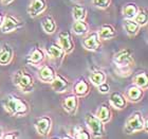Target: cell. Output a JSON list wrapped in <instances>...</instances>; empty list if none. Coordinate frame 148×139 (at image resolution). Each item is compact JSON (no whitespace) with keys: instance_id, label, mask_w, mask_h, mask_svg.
<instances>
[{"instance_id":"277c9868","label":"cell","mask_w":148,"mask_h":139,"mask_svg":"<svg viewBox=\"0 0 148 139\" xmlns=\"http://www.w3.org/2000/svg\"><path fill=\"white\" fill-rule=\"evenodd\" d=\"M86 121L89 129L92 132L93 136L94 137L102 136L103 132H104V127H103V122L99 120V118L93 116L92 114H87Z\"/></svg>"},{"instance_id":"e575fe53","label":"cell","mask_w":148,"mask_h":139,"mask_svg":"<svg viewBox=\"0 0 148 139\" xmlns=\"http://www.w3.org/2000/svg\"><path fill=\"white\" fill-rule=\"evenodd\" d=\"M2 21H3L2 15H1V14H0V27H1V25H2Z\"/></svg>"},{"instance_id":"52a82bcc","label":"cell","mask_w":148,"mask_h":139,"mask_svg":"<svg viewBox=\"0 0 148 139\" xmlns=\"http://www.w3.org/2000/svg\"><path fill=\"white\" fill-rule=\"evenodd\" d=\"M59 44H60L62 50L67 53L71 52L73 49V43H72L71 37L68 32H62L59 34Z\"/></svg>"},{"instance_id":"9a60e30c","label":"cell","mask_w":148,"mask_h":139,"mask_svg":"<svg viewBox=\"0 0 148 139\" xmlns=\"http://www.w3.org/2000/svg\"><path fill=\"white\" fill-rule=\"evenodd\" d=\"M110 109L106 105H102L96 111V117L99 118L102 122H107V121L110 120Z\"/></svg>"},{"instance_id":"9c48e42d","label":"cell","mask_w":148,"mask_h":139,"mask_svg":"<svg viewBox=\"0 0 148 139\" xmlns=\"http://www.w3.org/2000/svg\"><path fill=\"white\" fill-rule=\"evenodd\" d=\"M68 81L65 80L64 77H62L60 75H57V77H54L52 81H51V86L55 91L57 93H62V91H65L67 88H68Z\"/></svg>"},{"instance_id":"d6a6232c","label":"cell","mask_w":148,"mask_h":139,"mask_svg":"<svg viewBox=\"0 0 148 139\" xmlns=\"http://www.w3.org/2000/svg\"><path fill=\"white\" fill-rule=\"evenodd\" d=\"M15 137H17V135H15V134H13V135L6 134V135H4V136H3V138H15Z\"/></svg>"},{"instance_id":"30bf717a","label":"cell","mask_w":148,"mask_h":139,"mask_svg":"<svg viewBox=\"0 0 148 139\" xmlns=\"http://www.w3.org/2000/svg\"><path fill=\"white\" fill-rule=\"evenodd\" d=\"M36 129H37V132L41 135H46L48 132L50 131L51 129V119L48 117H42L38 119L36 121Z\"/></svg>"},{"instance_id":"8992f818","label":"cell","mask_w":148,"mask_h":139,"mask_svg":"<svg viewBox=\"0 0 148 139\" xmlns=\"http://www.w3.org/2000/svg\"><path fill=\"white\" fill-rule=\"evenodd\" d=\"M19 27V22L17 21V19H15L12 16H6L5 18L3 19L2 25H1V31L3 33H9L12 32L13 30H15Z\"/></svg>"},{"instance_id":"7a4b0ae2","label":"cell","mask_w":148,"mask_h":139,"mask_svg":"<svg viewBox=\"0 0 148 139\" xmlns=\"http://www.w3.org/2000/svg\"><path fill=\"white\" fill-rule=\"evenodd\" d=\"M145 125L146 122H144L142 115L140 114V113H134V114H132L128 118L125 131L128 134H131L134 133V132H138V131H142Z\"/></svg>"},{"instance_id":"83f0119b","label":"cell","mask_w":148,"mask_h":139,"mask_svg":"<svg viewBox=\"0 0 148 139\" xmlns=\"http://www.w3.org/2000/svg\"><path fill=\"white\" fill-rule=\"evenodd\" d=\"M30 62L34 63V64H37V63H39L41 59H43V53L41 50L37 49V48H35L33 51L31 52V54H30Z\"/></svg>"},{"instance_id":"ffe728a7","label":"cell","mask_w":148,"mask_h":139,"mask_svg":"<svg viewBox=\"0 0 148 139\" xmlns=\"http://www.w3.org/2000/svg\"><path fill=\"white\" fill-rule=\"evenodd\" d=\"M136 12H138V8H136V4H133V3H129V4H127L125 6L123 10V13H124V16L128 19H132L134 16H136Z\"/></svg>"},{"instance_id":"2e32d148","label":"cell","mask_w":148,"mask_h":139,"mask_svg":"<svg viewBox=\"0 0 148 139\" xmlns=\"http://www.w3.org/2000/svg\"><path fill=\"white\" fill-rule=\"evenodd\" d=\"M76 106H77V100L74 96L67 97L65 99V101H64V108H65L68 113H73V111H75Z\"/></svg>"},{"instance_id":"484cf974","label":"cell","mask_w":148,"mask_h":139,"mask_svg":"<svg viewBox=\"0 0 148 139\" xmlns=\"http://www.w3.org/2000/svg\"><path fill=\"white\" fill-rule=\"evenodd\" d=\"M125 29H126L127 33L129 35H134L136 34V32L139 30V25L134 20L128 19L125 21Z\"/></svg>"},{"instance_id":"3957f363","label":"cell","mask_w":148,"mask_h":139,"mask_svg":"<svg viewBox=\"0 0 148 139\" xmlns=\"http://www.w3.org/2000/svg\"><path fill=\"white\" fill-rule=\"evenodd\" d=\"M14 83L18 87H20L22 90L25 91H30L33 87V83L34 80L32 77L31 74H29L28 72H25L23 70H19L18 72L15 73L14 77Z\"/></svg>"},{"instance_id":"7c38bea8","label":"cell","mask_w":148,"mask_h":139,"mask_svg":"<svg viewBox=\"0 0 148 139\" xmlns=\"http://www.w3.org/2000/svg\"><path fill=\"white\" fill-rule=\"evenodd\" d=\"M46 9V3L43 0H33L29 8V13L31 16H37Z\"/></svg>"},{"instance_id":"5bb4252c","label":"cell","mask_w":148,"mask_h":139,"mask_svg":"<svg viewBox=\"0 0 148 139\" xmlns=\"http://www.w3.org/2000/svg\"><path fill=\"white\" fill-rule=\"evenodd\" d=\"M39 77L43 82H51L54 79L55 74H54V70L52 67L50 66H45L39 72Z\"/></svg>"},{"instance_id":"603a6c76","label":"cell","mask_w":148,"mask_h":139,"mask_svg":"<svg viewBox=\"0 0 148 139\" xmlns=\"http://www.w3.org/2000/svg\"><path fill=\"white\" fill-rule=\"evenodd\" d=\"M73 31L78 35L85 34L88 31V26L83 20H76V22H74L73 25Z\"/></svg>"},{"instance_id":"d590c367","label":"cell","mask_w":148,"mask_h":139,"mask_svg":"<svg viewBox=\"0 0 148 139\" xmlns=\"http://www.w3.org/2000/svg\"><path fill=\"white\" fill-rule=\"evenodd\" d=\"M0 137H1V130H0Z\"/></svg>"},{"instance_id":"5b68a950","label":"cell","mask_w":148,"mask_h":139,"mask_svg":"<svg viewBox=\"0 0 148 139\" xmlns=\"http://www.w3.org/2000/svg\"><path fill=\"white\" fill-rule=\"evenodd\" d=\"M114 62L119 67H129L132 63V56L129 50H122L114 55Z\"/></svg>"},{"instance_id":"ba28073f","label":"cell","mask_w":148,"mask_h":139,"mask_svg":"<svg viewBox=\"0 0 148 139\" xmlns=\"http://www.w3.org/2000/svg\"><path fill=\"white\" fill-rule=\"evenodd\" d=\"M84 46L88 50H96L101 47V43L99 39V34L97 33H92L86 39L84 40Z\"/></svg>"},{"instance_id":"cb8c5ba5","label":"cell","mask_w":148,"mask_h":139,"mask_svg":"<svg viewBox=\"0 0 148 139\" xmlns=\"http://www.w3.org/2000/svg\"><path fill=\"white\" fill-rule=\"evenodd\" d=\"M42 28L47 33H53L55 31L56 25L51 17H47L42 20Z\"/></svg>"},{"instance_id":"836d02e7","label":"cell","mask_w":148,"mask_h":139,"mask_svg":"<svg viewBox=\"0 0 148 139\" xmlns=\"http://www.w3.org/2000/svg\"><path fill=\"white\" fill-rule=\"evenodd\" d=\"M1 1H2V3H4V4H8V3L12 2L13 0H1Z\"/></svg>"},{"instance_id":"e0dca14e","label":"cell","mask_w":148,"mask_h":139,"mask_svg":"<svg viewBox=\"0 0 148 139\" xmlns=\"http://www.w3.org/2000/svg\"><path fill=\"white\" fill-rule=\"evenodd\" d=\"M127 97L129 98V100L136 102V101H139V100L141 99V97H142V89H141L139 86L130 87L129 89H128V93H127Z\"/></svg>"},{"instance_id":"d4e9b609","label":"cell","mask_w":148,"mask_h":139,"mask_svg":"<svg viewBox=\"0 0 148 139\" xmlns=\"http://www.w3.org/2000/svg\"><path fill=\"white\" fill-rule=\"evenodd\" d=\"M48 53H49L52 57L57 59V57H60V56L64 54V50H62V48L60 46L56 45V44H53V45H51V46L49 47Z\"/></svg>"},{"instance_id":"44dd1931","label":"cell","mask_w":148,"mask_h":139,"mask_svg":"<svg viewBox=\"0 0 148 139\" xmlns=\"http://www.w3.org/2000/svg\"><path fill=\"white\" fill-rule=\"evenodd\" d=\"M74 89H75L76 95H78V96H84V95H86V93H88L89 86H88V84L86 83V81L82 80V81H78V82L75 84Z\"/></svg>"},{"instance_id":"f546056e","label":"cell","mask_w":148,"mask_h":139,"mask_svg":"<svg viewBox=\"0 0 148 139\" xmlns=\"http://www.w3.org/2000/svg\"><path fill=\"white\" fill-rule=\"evenodd\" d=\"M76 134H75V138H84V139H89L90 135L89 133H87V131H85L82 127H76Z\"/></svg>"},{"instance_id":"4316f807","label":"cell","mask_w":148,"mask_h":139,"mask_svg":"<svg viewBox=\"0 0 148 139\" xmlns=\"http://www.w3.org/2000/svg\"><path fill=\"white\" fill-rule=\"evenodd\" d=\"M134 21L139 26H144L147 22V14H146L145 10H141L140 12H136V16L133 17Z\"/></svg>"},{"instance_id":"6da1fadb","label":"cell","mask_w":148,"mask_h":139,"mask_svg":"<svg viewBox=\"0 0 148 139\" xmlns=\"http://www.w3.org/2000/svg\"><path fill=\"white\" fill-rule=\"evenodd\" d=\"M3 105L6 111L14 115H23L28 111V104L15 96L6 97L3 101Z\"/></svg>"},{"instance_id":"4fadbf2b","label":"cell","mask_w":148,"mask_h":139,"mask_svg":"<svg viewBox=\"0 0 148 139\" xmlns=\"http://www.w3.org/2000/svg\"><path fill=\"white\" fill-rule=\"evenodd\" d=\"M110 102L114 107H117V108H124L126 106V100L119 93H114L111 95Z\"/></svg>"},{"instance_id":"4dcf8cb0","label":"cell","mask_w":148,"mask_h":139,"mask_svg":"<svg viewBox=\"0 0 148 139\" xmlns=\"http://www.w3.org/2000/svg\"><path fill=\"white\" fill-rule=\"evenodd\" d=\"M110 3V0H93V4L97 8H101V9H105L109 6Z\"/></svg>"},{"instance_id":"f1b7e54d","label":"cell","mask_w":148,"mask_h":139,"mask_svg":"<svg viewBox=\"0 0 148 139\" xmlns=\"http://www.w3.org/2000/svg\"><path fill=\"white\" fill-rule=\"evenodd\" d=\"M134 83L140 88L146 87L147 86V77H146V74L143 72V73H140L138 75H136V77H134Z\"/></svg>"},{"instance_id":"d6986e66","label":"cell","mask_w":148,"mask_h":139,"mask_svg":"<svg viewBox=\"0 0 148 139\" xmlns=\"http://www.w3.org/2000/svg\"><path fill=\"white\" fill-rule=\"evenodd\" d=\"M86 9L85 6H80V4H76L73 8V17L75 20H83L86 17Z\"/></svg>"},{"instance_id":"8fae6325","label":"cell","mask_w":148,"mask_h":139,"mask_svg":"<svg viewBox=\"0 0 148 139\" xmlns=\"http://www.w3.org/2000/svg\"><path fill=\"white\" fill-rule=\"evenodd\" d=\"M13 57V51L12 48L5 44L3 45L2 50L0 51V65H6L11 62V59Z\"/></svg>"},{"instance_id":"7402d4cb","label":"cell","mask_w":148,"mask_h":139,"mask_svg":"<svg viewBox=\"0 0 148 139\" xmlns=\"http://www.w3.org/2000/svg\"><path fill=\"white\" fill-rule=\"evenodd\" d=\"M105 79H106L105 73L101 70L95 71V72L91 73V75H90V80L92 81V83L94 85H97V86H99V84H102L103 82H105Z\"/></svg>"},{"instance_id":"1f68e13d","label":"cell","mask_w":148,"mask_h":139,"mask_svg":"<svg viewBox=\"0 0 148 139\" xmlns=\"http://www.w3.org/2000/svg\"><path fill=\"white\" fill-rule=\"evenodd\" d=\"M109 89H110V86H109L108 84L105 83V82H103L102 84H99V93H107L109 91Z\"/></svg>"},{"instance_id":"ac0fdd59","label":"cell","mask_w":148,"mask_h":139,"mask_svg":"<svg viewBox=\"0 0 148 139\" xmlns=\"http://www.w3.org/2000/svg\"><path fill=\"white\" fill-rule=\"evenodd\" d=\"M99 37L103 39H108V38H112L115 36V31L111 26H103L101 28V31L99 33Z\"/></svg>"}]
</instances>
